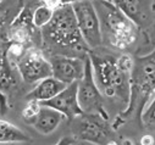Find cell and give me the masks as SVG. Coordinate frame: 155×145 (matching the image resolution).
Instances as JSON below:
<instances>
[{"label": "cell", "instance_id": "obj_1", "mask_svg": "<svg viewBox=\"0 0 155 145\" xmlns=\"http://www.w3.org/2000/svg\"><path fill=\"white\" fill-rule=\"evenodd\" d=\"M42 39L48 49L59 50L56 55L86 57L89 53L77 27L71 4H62L53 12L50 21L41 28Z\"/></svg>", "mask_w": 155, "mask_h": 145}, {"label": "cell", "instance_id": "obj_2", "mask_svg": "<svg viewBox=\"0 0 155 145\" xmlns=\"http://www.w3.org/2000/svg\"><path fill=\"white\" fill-rule=\"evenodd\" d=\"M88 57L92 63L94 81L103 96H116L128 102L130 96V72L133 59L127 55L115 57L110 55H98L89 51Z\"/></svg>", "mask_w": 155, "mask_h": 145}, {"label": "cell", "instance_id": "obj_3", "mask_svg": "<svg viewBox=\"0 0 155 145\" xmlns=\"http://www.w3.org/2000/svg\"><path fill=\"white\" fill-rule=\"evenodd\" d=\"M98 15L101 43L114 49H127L138 38L139 28L112 2L92 0Z\"/></svg>", "mask_w": 155, "mask_h": 145}, {"label": "cell", "instance_id": "obj_4", "mask_svg": "<svg viewBox=\"0 0 155 145\" xmlns=\"http://www.w3.org/2000/svg\"><path fill=\"white\" fill-rule=\"evenodd\" d=\"M155 92V56L154 50L144 56H138L133 60L131 72H130V96L125 111L117 116L116 128L119 123L121 124L132 114L137 112L138 117L143 108L148 105L150 100L154 99Z\"/></svg>", "mask_w": 155, "mask_h": 145}, {"label": "cell", "instance_id": "obj_5", "mask_svg": "<svg viewBox=\"0 0 155 145\" xmlns=\"http://www.w3.org/2000/svg\"><path fill=\"white\" fill-rule=\"evenodd\" d=\"M77 100L83 114L98 115L106 121L109 120V115L104 106V96L94 81L92 63L88 55L84 57L83 76L80 81H77Z\"/></svg>", "mask_w": 155, "mask_h": 145}, {"label": "cell", "instance_id": "obj_6", "mask_svg": "<svg viewBox=\"0 0 155 145\" xmlns=\"http://www.w3.org/2000/svg\"><path fill=\"white\" fill-rule=\"evenodd\" d=\"M77 27L88 49H98L101 43L100 26L92 0H74L71 3Z\"/></svg>", "mask_w": 155, "mask_h": 145}, {"label": "cell", "instance_id": "obj_7", "mask_svg": "<svg viewBox=\"0 0 155 145\" xmlns=\"http://www.w3.org/2000/svg\"><path fill=\"white\" fill-rule=\"evenodd\" d=\"M15 66L21 78L29 84H34L43 78L51 76L49 59H47L43 51L39 49H26Z\"/></svg>", "mask_w": 155, "mask_h": 145}, {"label": "cell", "instance_id": "obj_8", "mask_svg": "<svg viewBox=\"0 0 155 145\" xmlns=\"http://www.w3.org/2000/svg\"><path fill=\"white\" fill-rule=\"evenodd\" d=\"M51 76L64 84H71L80 81L84 71V57L53 55L49 59Z\"/></svg>", "mask_w": 155, "mask_h": 145}, {"label": "cell", "instance_id": "obj_9", "mask_svg": "<svg viewBox=\"0 0 155 145\" xmlns=\"http://www.w3.org/2000/svg\"><path fill=\"white\" fill-rule=\"evenodd\" d=\"M39 104L59 111L66 120H73L83 115L78 105V100H77V82L67 84L54 98Z\"/></svg>", "mask_w": 155, "mask_h": 145}, {"label": "cell", "instance_id": "obj_10", "mask_svg": "<svg viewBox=\"0 0 155 145\" xmlns=\"http://www.w3.org/2000/svg\"><path fill=\"white\" fill-rule=\"evenodd\" d=\"M82 121L78 127V138L81 140L106 145L109 143V130L106 126V120L98 115H86L83 114Z\"/></svg>", "mask_w": 155, "mask_h": 145}, {"label": "cell", "instance_id": "obj_11", "mask_svg": "<svg viewBox=\"0 0 155 145\" xmlns=\"http://www.w3.org/2000/svg\"><path fill=\"white\" fill-rule=\"evenodd\" d=\"M33 28L35 27L32 23V12L28 8H23L20 15L8 29L5 40L26 45L28 42H31L33 37Z\"/></svg>", "mask_w": 155, "mask_h": 145}, {"label": "cell", "instance_id": "obj_12", "mask_svg": "<svg viewBox=\"0 0 155 145\" xmlns=\"http://www.w3.org/2000/svg\"><path fill=\"white\" fill-rule=\"evenodd\" d=\"M112 3L134 22L138 28L149 24L153 10L145 0H112Z\"/></svg>", "mask_w": 155, "mask_h": 145}, {"label": "cell", "instance_id": "obj_13", "mask_svg": "<svg viewBox=\"0 0 155 145\" xmlns=\"http://www.w3.org/2000/svg\"><path fill=\"white\" fill-rule=\"evenodd\" d=\"M64 120L66 118L59 111L41 104L39 110L35 114V116L29 121L28 124H31L38 133L48 135L51 134L54 130H56L58 127L64 122Z\"/></svg>", "mask_w": 155, "mask_h": 145}, {"label": "cell", "instance_id": "obj_14", "mask_svg": "<svg viewBox=\"0 0 155 145\" xmlns=\"http://www.w3.org/2000/svg\"><path fill=\"white\" fill-rule=\"evenodd\" d=\"M16 85L14 65L6 56L5 49L0 51V114L8 111V93Z\"/></svg>", "mask_w": 155, "mask_h": 145}, {"label": "cell", "instance_id": "obj_15", "mask_svg": "<svg viewBox=\"0 0 155 145\" xmlns=\"http://www.w3.org/2000/svg\"><path fill=\"white\" fill-rule=\"evenodd\" d=\"M65 87H66V84L58 81L53 76L43 78L39 82H37L34 88L26 95V100L27 101H38V102L47 101V100L54 98Z\"/></svg>", "mask_w": 155, "mask_h": 145}, {"label": "cell", "instance_id": "obj_16", "mask_svg": "<svg viewBox=\"0 0 155 145\" xmlns=\"http://www.w3.org/2000/svg\"><path fill=\"white\" fill-rule=\"evenodd\" d=\"M23 8V0H0V38L5 39L8 29Z\"/></svg>", "mask_w": 155, "mask_h": 145}, {"label": "cell", "instance_id": "obj_17", "mask_svg": "<svg viewBox=\"0 0 155 145\" xmlns=\"http://www.w3.org/2000/svg\"><path fill=\"white\" fill-rule=\"evenodd\" d=\"M28 135L15 124L0 120V144H12L28 141Z\"/></svg>", "mask_w": 155, "mask_h": 145}, {"label": "cell", "instance_id": "obj_18", "mask_svg": "<svg viewBox=\"0 0 155 145\" xmlns=\"http://www.w3.org/2000/svg\"><path fill=\"white\" fill-rule=\"evenodd\" d=\"M54 10L47 5H39L32 14V23L35 28H43L51 18Z\"/></svg>", "mask_w": 155, "mask_h": 145}, {"label": "cell", "instance_id": "obj_19", "mask_svg": "<svg viewBox=\"0 0 155 145\" xmlns=\"http://www.w3.org/2000/svg\"><path fill=\"white\" fill-rule=\"evenodd\" d=\"M39 107H41V104L38 101H28V104L26 105V107L22 111L23 120L27 123H29V121L35 116V114L38 112V110H39Z\"/></svg>", "mask_w": 155, "mask_h": 145}, {"label": "cell", "instance_id": "obj_20", "mask_svg": "<svg viewBox=\"0 0 155 145\" xmlns=\"http://www.w3.org/2000/svg\"><path fill=\"white\" fill-rule=\"evenodd\" d=\"M62 0H44V5L51 8L53 10H55L56 8H59L60 5H62Z\"/></svg>", "mask_w": 155, "mask_h": 145}, {"label": "cell", "instance_id": "obj_21", "mask_svg": "<svg viewBox=\"0 0 155 145\" xmlns=\"http://www.w3.org/2000/svg\"><path fill=\"white\" fill-rule=\"evenodd\" d=\"M139 144L140 145H154V139L151 135H144Z\"/></svg>", "mask_w": 155, "mask_h": 145}, {"label": "cell", "instance_id": "obj_22", "mask_svg": "<svg viewBox=\"0 0 155 145\" xmlns=\"http://www.w3.org/2000/svg\"><path fill=\"white\" fill-rule=\"evenodd\" d=\"M73 143H74V141H73L72 138H70V137H65V138L60 139L55 145H72Z\"/></svg>", "mask_w": 155, "mask_h": 145}, {"label": "cell", "instance_id": "obj_23", "mask_svg": "<svg viewBox=\"0 0 155 145\" xmlns=\"http://www.w3.org/2000/svg\"><path fill=\"white\" fill-rule=\"evenodd\" d=\"M74 0H62V3L64 4H71V3H73Z\"/></svg>", "mask_w": 155, "mask_h": 145}, {"label": "cell", "instance_id": "obj_24", "mask_svg": "<svg viewBox=\"0 0 155 145\" xmlns=\"http://www.w3.org/2000/svg\"><path fill=\"white\" fill-rule=\"evenodd\" d=\"M105 2H112V0H105Z\"/></svg>", "mask_w": 155, "mask_h": 145}, {"label": "cell", "instance_id": "obj_25", "mask_svg": "<svg viewBox=\"0 0 155 145\" xmlns=\"http://www.w3.org/2000/svg\"><path fill=\"white\" fill-rule=\"evenodd\" d=\"M139 145H140V144H139Z\"/></svg>", "mask_w": 155, "mask_h": 145}, {"label": "cell", "instance_id": "obj_26", "mask_svg": "<svg viewBox=\"0 0 155 145\" xmlns=\"http://www.w3.org/2000/svg\"><path fill=\"white\" fill-rule=\"evenodd\" d=\"M72 145H73V144H72Z\"/></svg>", "mask_w": 155, "mask_h": 145}]
</instances>
